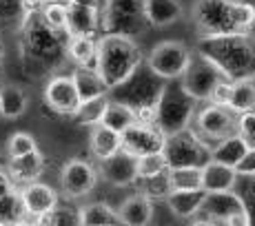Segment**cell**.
I'll use <instances>...</instances> for the list:
<instances>
[{
	"instance_id": "16",
	"label": "cell",
	"mask_w": 255,
	"mask_h": 226,
	"mask_svg": "<svg viewBox=\"0 0 255 226\" xmlns=\"http://www.w3.org/2000/svg\"><path fill=\"white\" fill-rule=\"evenodd\" d=\"M18 193H20L22 206L27 218H40V215H49L60 202V195L53 186L45 184V182L36 180L29 182V184L18 186Z\"/></svg>"
},
{
	"instance_id": "19",
	"label": "cell",
	"mask_w": 255,
	"mask_h": 226,
	"mask_svg": "<svg viewBox=\"0 0 255 226\" xmlns=\"http://www.w3.org/2000/svg\"><path fill=\"white\" fill-rule=\"evenodd\" d=\"M118 224L122 226H149L153 222L155 204L146 193H133L122 200V204L116 209Z\"/></svg>"
},
{
	"instance_id": "15",
	"label": "cell",
	"mask_w": 255,
	"mask_h": 226,
	"mask_svg": "<svg viewBox=\"0 0 255 226\" xmlns=\"http://www.w3.org/2000/svg\"><path fill=\"white\" fill-rule=\"evenodd\" d=\"M42 98L45 105L58 115H73L80 107V98L71 76H51L45 85Z\"/></svg>"
},
{
	"instance_id": "18",
	"label": "cell",
	"mask_w": 255,
	"mask_h": 226,
	"mask_svg": "<svg viewBox=\"0 0 255 226\" xmlns=\"http://www.w3.org/2000/svg\"><path fill=\"white\" fill-rule=\"evenodd\" d=\"M98 175H100L105 182H109L111 186H133L138 182V171H135V158L125 151H118L116 155L102 160L100 169H98Z\"/></svg>"
},
{
	"instance_id": "1",
	"label": "cell",
	"mask_w": 255,
	"mask_h": 226,
	"mask_svg": "<svg viewBox=\"0 0 255 226\" xmlns=\"http://www.w3.org/2000/svg\"><path fill=\"white\" fill-rule=\"evenodd\" d=\"M191 16L200 36L251 33L255 29V4L247 0H193Z\"/></svg>"
},
{
	"instance_id": "41",
	"label": "cell",
	"mask_w": 255,
	"mask_h": 226,
	"mask_svg": "<svg viewBox=\"0 0 255 226\" xmlns=\"http://www.w3.org/2000/svg\"><path fill=\"white\" fill-rule=\"evenodd\" d=\"M235 173L240 178H255V146H249L242 160L235 164Z\"/></svg>"
},
{
	"instance_id": "37",
	"label": "cell",
	"mask_w": 255,
	"mask_h": 226,
	"mask_svg": "<svg viewBox=\"0 0 255 226\" xmlns=\"http://www.w3.org/2000/svg\"><path fill=\"white\" fill-rule=\"evenodd\" d=\"M36 149H38L36 137L24 133V131H16L7 140V158H20V155H27Z\"/></svg>"
},
{
	"instance_id": "26",
	"label": "cell",
	"mask_w": 255,
	"mask_h": 226,
	"mask_svg": "<svg viewBox=\"0 0 255 226\" xmlns=\"http://www.w3.org/2000/svg\"><path fill=\"white\" fill-rule=\"evenodd\" d=\"M89 149H91L93 158L98 162H102V160L111 158V155H116L118 151H122V137L120 133L107 129V126L96 124L89 135Z\"/></svg>"
},
{
	"instance_id": "39",
	"label": "cell",
	"mask_w": 255,
	"mask_h": 226,
	"mask_svg": "<svg viewBox=\"0 0 255 226\" xmlns=\"http://www.w3.org/2000/svg\"><path fill=\"white\" fill-rule=\"evenodd\" d=\"M146 182V186H144V191L142 193H146L151 200H164L166 195H169V182H166V173L162 175H158V178H151V180H144Z\"/></svg>"
},
{
	"instance_id": "29",
	"label": "cell",
	"mask_w": 255,
	"mask_h": 226,
	"mask_svg": "<svg viewBox=\"0 0 255 226\" xmlns=\"http://www.w3.org/2000/svg\"><path fill=\"white\" fill-rule=\"evenodd\" d=\"M249 146H251V144H249V142L244 140L240 133L229 135L227 140H222V142H218V144L211 146V160L220 162V164L233 166V169H235V164L242 160V155L247 153Z\"/></svg>"
},
{
	"instance_id": "31",
	"label": "cell",
	"mask_w": 255,
	"mask_h": 226,
	"mask_svg": "<svg viewBox=\"0 0 255 226\" xmlns=\"http://www.w3.org/2000/svg\"><path fill=\"white\" fill-rule=\"evenodd\" d=\"M166 182L171 191H200L202 189V166H169Z\"/></svg>"
},
{
	"instance_id": "3",
	"label": "cell",
	"mask_w": 255,
	"mask_h": 226,
	"mask_svg": "<svg viewBox=\"0 0 255 226\" xmlns=\"http://www.w3.org/2000/svg\"><path fill=\"white\" fill-rule=\"evenodd\" d=\"M144 65V53L135 38L118 36V33H100L96 51V71L102 78L105 87L116 91L125 85L138 69Z\"/></svg>"
},
{
	"instance_id": "33",
	"label": "cell",
	"mask_w": 255,
	"mask_h": 226,
	"mask_svg": "<svg viewBox=\"0 0 255 226\" xmlns=\"http://www.w3.org/2000/svg\"><path fill=\"white\" fill-rule=\"evenodd\" d=\"M111 96L107 93V96H98L93 98V100H87V102H80V107H78V111L73 113V117H76V122L80 126H96L102 122V115H105V109L107 105H109Z\"/></svg>"
},
{
	"instance_id": "42",
	"label": "cell",
	"mask_w": 255,
	"mask_h": 226,
	"mask_svg": "<svg viewBox=\"0 0 255 226\" xmlns=\"http://www.w3.org/2000/svg\"><path fill=\"white\" fill-rule=\"evenodd\" d=\"M13 189H18V186L13 184V180H11V178H9L7 169H4V166H0V202H2V200L7 198V195L11 193Z\"/></svg>"
},
{
	"instance_id": "24",
	"label": "cell",
	"mask_w": 255,
	"mask_h": 226,
	"mask_svg": "<svg viewBox=\"0 0 255 226\" xmlns=\"http://www.w3.org/2000/svg\"><path fill=\"white\" fill-rule=\"evenodd\" d=\"M29 109V93L20 85H0V117L4 120H18Z\"/></svg>"
},
{
	"instance_id": "38",
	"label": "cell",
	"mask_w": 255,
	"mask_h": 226,
	"mask_svg": "<svg viewBox=\"0 0 255 226\" xmlns=\"http://www.w3.org/2000/svg\"><path fill=\"white\" fill-rule=\"evenodd\" d=\"M49 220H51V226H80L78 209H73L69 204H60V202L49 213Z\"/></svg>"
},
{
	"instance_id": "8",
	"label": "cell",
	"mask_w": 255,
	"mask_h": 226,
	"mask_svg": "<svg viewBox=\"0 0 255 226\" xmlns=\"http://www.w3.org/2000/svg\"><path fill=\"white\" fill-rule=\"evenodd\" d=\"M191 129L202 142L213 146L238 133V113L220 102H204L202 109L195 111Z\"/></svg>"
},
{
	"instance_id": "43",
	"label": "cell",
	"mask_w": 255,
	"mask_h": 226,
	"mask_svg": "<svg viewBox=\"0 0 255 226\" xmlns=\"http://www.w3.org/2000/svg\"><path fill=\"white\" fill-rule=\"evenodd\" d=\"M31 226H51V220H49V215H40V218L31 220Z\"/></svg>"
},
{
	"instance_id": "36",
	"label": "cell",
	"mask_w": 255,
	"mask_h": 226,
	"mask_svg": "<svg viewBox=\"0 0 255 226\" xmlns=\"http://www.w3.org/2000/svg\"><path fill=\"white\" fill-rule=\"evenodd\" d=\"M166 169H169V164H166V158L162 153H149V155H142V158H135L138 180L158 178V175L166 173Z\"/></svg>"
},
{
	"instance_id": "4",
	"label": "cell",
	"mask_w": 255,
	"mask_h": 226,
	"mask_svg": "<svg viewBox=\"0 0 255 226\" xmlns=\"http://www.w3.org/2000/svg\"><path fill=\"white\" fill-rule=\"evenodd\" d=\"M20 38H22L24 56L40 67H51L62 56H67V40H69V36L49 27L40 16V7L29 9L27 16L22 18Z\"/></svg>"
},
{
	"instance_id": "34",
	"label": "cell",
	"mask_w": 255,
	"mask_h": 226,
	"mask_svg": "<svg viewBox=\"0 0 255 226\" xmlns=\"http://www.w3.org/2000/svg\"><path fill=\"white\" fill-rule=\"evenodd\" d=\"M40 4L38 0H0V24H20L29 9Z\"/></svg>"
},
{
	"instance_id": "48",
	"label": "cell",
	"mask_w": 255,
	"mask_h": 226,
	"mask_svg": "<svg viewBox=\"0 0 255 226\" xmlns=\"http://www.w3.org/2000/svg\"><path fill=\"white\" fill-rule=\"evenodd\" d=\"M251 146H255V140H253V142H251Z\"/></svg>"
},
{
	"instance_id": "13",
	"label": "cell",
	"mask_w": 255,
	"mask_h": 226,
	"mask_svg": "<svg viewBox=\"0 0 255 226\" xmlns=\"http://www.w3.org/2000/svg\"><path fill=\"white\" fill-rule=\"evenodd\" d=\"M122 151L133 158H142L149 153H162L166 135L155 126L153 120H138L127 131L120 133Z\"/></svg>"
},
{
	"instance_id": "30",
	"label": "cell",
	"mask_w": 255,
	"mask_h": 226,
	"mask_svg": "<svg viewBox=\"0 0 255 226\" xmlns=\"http://www.w3.org/2000/svg\"><path fill=\"white\" fill-rule=\"evenodd\" d=\"M138 120H140L138 113L131 109L129 105H125V102H120V100H109L100 124L107 126V129H111V131H116V133H122V131H127Z\"/></svg>"
},
{
	"instance_id": "44",
	"label": "cell",
	"mask_w": 255,
	"mask_h": 226,
	"mask_svg": "<svg viewBox=\"0 0 255 226\" xmlns=\"http://www.w3.org/2000/svg\"><path fill=\"white\" fill-rule=\"evenodd\" d=\"M191 226H215V224H211V222H207V220L198 218V220H195V222H193V224H191Z\"/></svg>"
},
{
	"instance_id": "35",
	"label": "cell",
	"mask_w": 255,
	"mask_h": 226,
	"mask_svg": "<svg viewBox=\"0 0 255 226\" xmlns=\"http://www.w3.org/2000/svg\"><path fill=\"white\" fill-rule=\"evenodd\" d=\"M40 16L51 29L67 33V0H49L40 4ZM69 36V33H67Z\"/></svg>"
},
{
	"instance_id": "32",
	"label": "cell",
	"mask_w": 255,
	"mask_h": 226,
	"mask_svg": "<svg viewBox=\"0 0 255 226\" xmlns=\"http://www.w3.org/2000/svg\"><path fill=\"white\" fill-rule=\"evenodd\" d=\"M80 226H118L116 209L107 202H89L78 209Z\"/></svg>"
},
{
	"instance_id": "6",
	"label": "cell",
	"mask_w": 255,
	"mask_h": 226,
	"mask_svg": "<svg viewBox=\"0 0 255 226\" xmlns=\"http://www.w3.org/2000/svg\"><path fill=\"white\" fill-rule=\"evenodd\" d=\"M166 80L158 78L146 65H142L125 85L116 89L118 100L129 105L131 109L138 113L140 120H153L155 105H158L160 96H162Z\"/></svg>"
},
{
	"instance_id": "21",
	"label": "cell",
	"mask_w": 255,
	"mask_h": 226,
	"mask_svg": "<svg viewBox=\"0 0 255 226\" xmlns=\"http://www.w3.org/2000/svg\"><path fill=\"white\" fill-rule=\"evenodd\" d=\"M240 175L233 166L220 164L209 160L202 164V191L204 193H222V191H235Z\"/></svg>"
},
{
	"instance_id": "11",
	"label": "cell",
	"mask_w": 255,
	"mask_h": 226,
	"mask_svg": "<svg viewBox=\"0 0 255 226\" xmlns=\"http://www.w3.org/2000/svg\"><path fill=\"white\" fill-rule=\"evenodd\" d=\"M162 155L169 166H202L211 160V146L193 133V129H184L166 135Z\"/></svg>"
},
{
	"instance_id": "20",
	"label": "cell",
	"mask_w": 255,
	"mask_h": 226,
	"mask_svg": "<svg viewBox=\"0 0 255 226\" xmlns=\"http://www.w3.org/2000/svg\"><path fill=\"white\" fill-rule=\"evenodd\" d=\"M4 169L16 186L29 184V182L40 180L45 173V155L40 149H36L27 155H20V158H7Z\"/></svg>"
},
{
	"instance_id": "49",
	"label": "cell",
	"mask_w": 255,
	"mask_h": 226,
	"mask_svg": "<svg viewBox=\"0 0 255 226\" xmlns=\"http://www.w3.org/2000/svg\"><path fill=\"white\" fill-rule=\"evenodd\" d=\"M0 226H2V224H0Z\"/></svg>"
},
{
	"instance_id": "46",
	"label": "cell",
	"mask_w": 255,
	"mask_h": 226,
	"mask_svg": "<svg viewBox=\"0 0 255 226\" xmlns=\"http://www.w3.org/2000/svg\"><path fill=\"white\" fill-rule=\"evenodd\" d=\"M4 164H7V160H4L2 155H0V166H4Z\"/></svg>"
},
{
	"instance_id": "17",
	"label": "cell",
	"mask_w": 255,
	"mask_h": 226,
	"mask_svg": "<svg viewBox=\"0 0 255 226\" xmlns=\"http://www.w3.org/2000/svg\"><path fill=\"white\" fill-rule=\"evenodd\" d=\"M67 33H69V36L98 38L102 33L100 7H98V4L67 0Z\"/></svg>"
},
{
	"instance_id": "7",
	"label": "cell",
	"mask_w": 255,
	"mask_h": 226,
	"mask_svg": "<svg viewBox=\"0 0 255 226\" xmlns=\"http://www.w3.org/2000/svg\"><path fill=\"white\" fill-rule=\"evenodd\" d=\"M102 33L135 38L149 29L144 16V0H105L100 9Z\"/></svg>"
},
{
	"instance_id": "28",
	"label": "cell",
	"mask_w": 255,
	"mask_h": 226,
	"mask_svg": "<svg viewBox=\"0 0 255 226\" xmlns=\"http://www.w3.org/2000/svg\"><path fill=\"white\" fill-rule=\"evenodd\" d=\"M96 51H98V38L69 36V40H67V58L76 67L96 69Z\"/></svg>"
},
{
	"instance_id": "5",
	"label": "cell",
	"mask_w": 255,
	"mask_h": 226,
	"mask_svg": "<svg viewBox=\"0 0 255 226\" xmlns=\"http://www.w3.org/2000/svg\"><path fill=\"white\" fill-rule=\"evenodd\" d=\"M195 111H198V102L180 87L178 80H169L155 105L153 122L164 135H171L189 129Z\"/></svg>"
},
{
	"instance_id": "2",
	"label": "cell",
	"mask_w": 255,
	"mask_h": 226,
	"mask_svg": "<svg viewBox=\"0 0 255 226\" xmlns=\"http://www.w3.org/2000/svg\"><path fill=\"white\" fill-rule=\"evenodd\" d=\"M198 51L207 56L227 80L255 78V38L251 33L200 36Z\"/></svg>"
},
{
	"instance_id": "25",
	"label": "cell",
	"mask_w": 255,
	"mask_h": 226,
	"mask_svg": "<svg viewBox=\"0 0 255 226\" xmlns=\"http://www.w3.org/2000/svg\"><path fill=\"white\" fill-rule=\"evenodd\" d=\"M224 105L235 113L253 111L255 109V78H242V80L229 82Z\"/></svg>"
},
{
	"instance_id": "9",
	"label": "cell",
	"mask_w": 255,
	"mask_h": 226,
	"mask_svg": "<svg viewBox=\"0 0 255 226\" xmlns=\"http://www.w3.org/2000/svg\"><path fill=\"white\" fill-rule=\"evenodd\" d=\"M224 80H227L224 73L220 71L207 56L195 51L193 56H191V62H189V67H186V71L180 76L178 82L198 105H204V102H211L215 89H218Z\"/></svg>"
},
{
	"instance_id": "14",
	"label": "cell",
	"mask_w": 255,
	"mask_h": 226,
	"mask_svg": "<svg viewBox=\"0 0 255 226\" xmlns=\"http://www.w3.org/2000/svg\"><path fill=\"white\" fill-rule=\"evenodd\" d=\"M240 213H249L247 200L235 191H222V193H207L202 209L195 218H202L215 226H222Z\"/></svg>"
},
{
	"instance_id": "47",
	"label": "cell",
	"mask_w": 255,
	"mask_h": 226,
	"mask_svg": "<svg viewBox=\"0 0 255 226\" xmlns=\"http://www.w3.org/2000/svg\"><path fill=\"white\" fill-rule=\"evenodd\" d=\"M38 2H49V0H38Z\"/></svg>"
},
{
	"instance_id": "12",
	"label": "cell",
	"mask_w": 255,
	"mask_h": 226,
	"mask_svg": "<svg viewBox=\"0 0 255 226\" xmlns=\"http://www.w3.org/2000/svg\"><path fill=\"white\" fill-rule=\"evenodd\" d=\"M98 169L85 158H69L60 169V191L65 198L78 200L98 186Z\"/></svg>"
},
{
	"instance_id": "45",
	"label": "cell",
	"mask_w": 255,
	"mask_h": 226,
	"mask_svg": "<svg viewBox=\"0 0 255 226\" xmlns=\"http://www.w3.org/2000/svg\"><path fill=\"white\" fill-rule=\"evenodd\" d=\"M13 226H31V222H29V220H22V222H18V224H13Z\"/></svg>"
},
{
	"instance_id": "10",
	"label": "cell",
	"mask_w": 255,
	"mask_h": 226,
	"mask_svg": "<svg viewBox=\"0 0 255 226\" xmlns=\"http://www.w3.org/2000/svg\"><path fill=\"white\" fill-rule=\"evenodd\" d=\"M191 56H193V51H191L184 42L162 40L149 51V56L144 58V65L158 78H162L166 82L180 80V76H182L186 71V67H189Z\"/></svg>"
},
{
	"instance_id": "27",
	"label": "cell",
	"mask_w": 255,
	"mask_h": 226,
	"mask_svg": "<svg viewBox=\"0 0 255 226\" xmlns=\"http://www.w3.org/2000/svg\"><path fill=\"white\" fill-rule=\"evenodd\" d=\"M71 80H73V85H76L80 102L93 100V98H98V96H107V93H109V89L105 87V82L98 76L96 69L76 67V71L71 73Z\"/></svg>"
},
{
	"instance_id": "40",
	"label": "cell",
	"mask_w": 255,
	"mask_h": 226,
	"mask_svg": "<svg viewBox=\"0 0 255 226\" xmlns=\"http://www.w3.org/2000/svg\"><path fill=\"white\" fill-rule=\"evenodd\" d=\"M238 133L251 144L255 140V109L238 113Z\"/></svg>"
},
{
	"instance_id": "22",
	"label": "cell",
	"mask_w": 255,
	"mask_h": 226,
	"mask_svg": "<svg viewBox=\"0 0 255 226\" xmlns=\"http://www.w3.org/2000/svg\"><path fill=\"white\" fill-rule=\"evenodd\" d=\"M144 16L149 27L162 29L178 22L184 16V7L180 0H144Z\"/></svg>"
},
{
	"instance_id": "23",
	"label": "cell",
	"mask_w": 255,
	"mask_h": 226,
	"mask_svg": "<svg viewBox=\"0 0 255 226\" xmlns=\"http://www.w3.org/2000/svg\"><path fill=\"white\" fill-rule=\"evenodd\" d=\"M204 193L202 189L200 191H169V195L164 198L169 211L180 220H189V218H195L200 213L204 204Z\"/></svg>"
}]
</instances>
